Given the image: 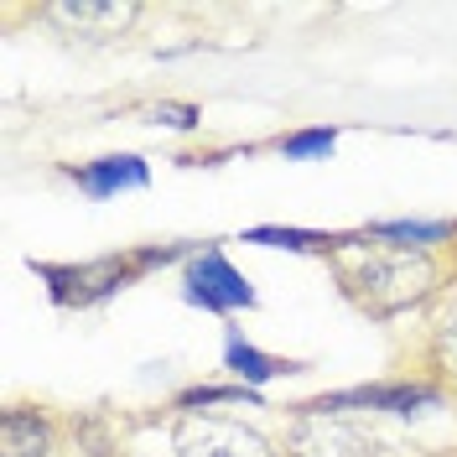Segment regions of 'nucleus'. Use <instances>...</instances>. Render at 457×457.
Here are the masks:
<instances>
[{
	"mask_svg": "<svg viewBox=\"0 0 457 457\" xmlns=\"http://www.w3.org/2000/svg\"><path fill=\"white\" fill-rule=\"evenodd\" d=\"M171 453L177 457H281L265 431L228 421V416H208V411H182L177 416Z\"/></svg>",
	"mask_w": 457,
	"mask_h": 457,
	"instance_id": "3",
	"label": "nucleus"
},
{
	"mask_svg": "<svg viewBox=\"0 0 457 457\" xmlns=\"http://www.w3.org/2000/svg\"><path fill=\"white\" fill-rule=\"evenodd\" d=\"M291 457H416V442H400L374 421L370 411H338V405H296L286 421Z\"/></svg>",
	"mask_w": 457,
	"mask_h": 457,
	"instance_id": "2",
	"label": "nucleus"
},
{
	"mask_svg": "<svg viewBox=\"0 0 457 457\" xmlns=\"http://www.w3.org/2000/svg\"><path fill=\"white\" fill-rule=\"evenodd\" d=\"M53 453H57V431L42 411L11 405L0 416V457H53Z\"/></svg>",
	"mask_w": 457,
	"mask_h": 457,
	"instance_id": "6",
	"label": "nucleus"
},
{
	"mask_svg": "<svg viewBox=\"0 0 457 457\" xmlns=\"http://www.w3.org/2000/svg\"><path fill=\"white\" fill-rule=\"evenodd\" d=\"M156 120H167V125H177V130H187V125H193V120H198V114L187 110V104H156Z\"/></svg>",
	"mask_w": 457,
	"mask_h": 457,
	"instance_id": "12",
	"label": "nucleus"
},
{
	"mask_svg": "<svg viewBox=\"0 0 457 457\" xmlns=\"http://www.w3.org/2000/svg\"><path fill=\"white\" fill-rule=\"evenodd\" d=\"M333 270H338L343 296L370 317H395L416 302H427L442 270L431 250H411V245H395L385 234H359V239H338L333 245Z\"/></svg>",
	"mask_w": 457,
	"mask_h": 457,
	"instance_id": "1",
	"label": "nucleus"
},
{
	"mask_svg": "<svg viewBox=\"0 0 457 457\" xmlns=\"http://www.w3.org/2000/svg\"><path fill=\"white\" fill-rule=\"evenodd\" d=\"M224 364H228V374H239V379H250V385H265L270 374L296 370V364H281V359L260 353L255 343H250V338H239V333H228V343H224Z\"/></svg>",
	"mask_w": 457,
	"mask_h": 457,
	"instance_id": "9",
	"label": "nucleus"
},
{
	"mask_svg": "<svg viewBox=\"0 0 457 457\" xmlns=\"http://www.w3.org/2000/svg\"><path fill=\"white\" fill-rule=\"evenodd\" d=\"M182 286H187V302H198V307H208V312H239V307H255L250 281L224 260V250H203V255L187 260Z\"/></svg>",
	"mask_w": 457,
	"mask_h": 457,
	"instance_id": "4",
	"label": "nucleus"
},
{
	"mask_svg": "<svg viewBox=\"0 0 457 457\" xmlns=\"http://www.w3.org/2000/svg\"><path fill=\"white\" fill-rule=\"evenodd\" d=\"M427 348H431V374H436V385L457 395V291H453V302L436 312V322H431Z\"/></svg>",
	"mask_w": 457,
	"mask_h": 457,
	"instance_id": "8",
	"label": "nucleus"
},
{
	"mask_svg": "<svg viewBox=\"0 0 457 457\" xmlns=\"http://www.w3.org/2000/svg\"><path fill=\"white\" fill-rule=\"evenodd\" d=\"M255 245H281V250H312V245H338V239H322V234H286V228H255L250 234Z\"/></svg>",
	"mask_w": 457,
	"mask_h": 457,
	"instance_id": "11",
	"label": "nucleus"
},
{
	"mask_svg": "<svg viewBox=\"0 0 457 457\" xmlns=\"http://www.w3.org/2000/svg\"><path fill=\"white\" fill-rule=\"evenodd\" d=\"M333 145H338L333 130H302V136H286L281 151L291 162H312V156H333Z\"/></svg>",
	"mask_w": 457,
	"mask_h": 457,
	"instance_id": "10",
	"label": "nucleus"
},
{
	"mask_svg": "<svg viewBox=\"0 0 457 457\" xmlns=\"http://www.w3.org/2000/svg\"><path fill=\"white\" fill-rule=\"evenodd\" d=\"M42 16H47L53 27L73 31V37L110 42V37L136 27L141 5H130V0H53V5H42Z\"/></svg>",
	"mask_w": 457,
	"mask_h": 457,
	"instance_id": "5",
	"label": "nucleus"
},
{
	"mask_svg": "<svg viewBox=\"0 0 457 457\" xmlns=\"http://www.w3.org/2000/svg\"><path fill=\"white\" fill-rule=\"evenodd\" d=\"M79 187H84L88 198H110V193H125V187H145L151 182V171H145L141 156H104V162H94V167H79Z\"/></svg>",
	"mask_w": 457,
	"mask_h": 457,
	"instance_id": "7",
	"label": "nucleus"
}]
</instances>
